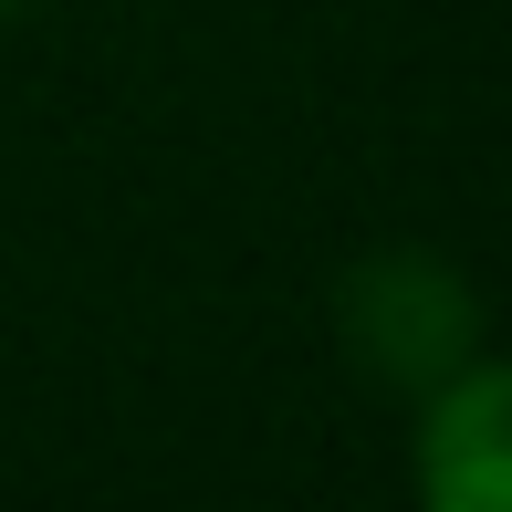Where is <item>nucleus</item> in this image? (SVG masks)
<instances>
[{"instance_id":"7ed1b4c3","label":"nucleus","mask_w":512,"mask_h":512,"mask_svg":"<svg viewBox=\"0 0 512 512\" xmlns=\"http://www.w3.org/2000/svg\"><path fill=\"white\" fill-rule=\"evenodd\" d=\"M0 11H21V0H0Z\"/></svg>"},{"instance_id":"f03ea898","label":"nucleus","mask_w":512,"mask_h":512,"mask_svg":"<svg viewBox=\"0 0 512 512\" xmlns=\"http://www.w3.org/2000/svg\"><path fill=\"white\" fill-rule=\"evenodd\" d=\"M512 387L502 366H450L429 387V439H418V492L439 512H502L512 502Z\"/></svg>"},{"instance_id":"f257e3e1","label":"nucleus","mask_w":512,"mask_h":512,"mask_svg":"<svg viewBox=\"0 0 512 512\" xmlns=\"http://www.w3.org/2000/svg\"><path fill=\"white\" fill-rule=\"evenodd\" d=\"M345 335H356V356L377 366V377L439 387L450 366L481 356V304L429 251H377V262H356V283H345Z\"/></svg>"}]
</instances>
